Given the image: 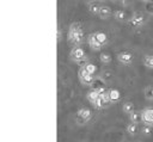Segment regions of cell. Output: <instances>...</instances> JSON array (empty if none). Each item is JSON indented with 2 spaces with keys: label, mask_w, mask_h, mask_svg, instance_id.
I'll use <instances>...</instances> for the list:
<instances>
[{
  "label": "cell",
  "mask_w": 153,
  "mask_h": 142,
  "mask_svg": "<svg viewBox=\"0 0 153 142\" xmlns=\"http://www.w3.org/2000/svg\"><path fill=\"white\" fill-rule=\"evenodd\" d=\"M140 131H141V134L142 135H145V136H149L151 134H152V126H149V125H143L141 129H140Z\"/></svg>",
  "instance_id": "obj_22"
},
{
  "label": "cell",
  "mask_w": 153,
  "mask_h": 142,
  "mask_svg": "<svg viewBox=\"0 0 153 142\" xmlns=\"http://www.w3.org/2000/svg\"><path fill=\"white\" fill-rule=\"evenodd\" d=\"M69 57H71L72 61H74V62H76V63H80V62L87 60L86 53H85L84 49L80 48V47H74V48H72V50H71V53H69Z\"/></svg>",
  "instance_id": "obj_3"
},
{
  "label": "cell",
  "mask_w": 153,
  "mask_h": 142,
  "mask_svg": "<svg viewBox=\"0 0 153 142\" xmlns=\"http://www.w3.org/2000/svg\"><path fill=\"white\" fill-rule=\"evenodd\" d=\"M82 67H84L88 73H91V74H93V75H94V73H97V70H98L97 66H96L94 63H92V62H86Z\"/></svg>",
  "instance_id": "obj_16"
},
{
  "label": "cell",
  "mask_w": 153,
  "mask_h": 142,
  "mask_svg": "<svg viewBox=\"0 0 153 142\" xmlns=\"http://www.w3.org/2000/svg\"><path fill=\"white\" fill-rule=\"evenodd\" d=\"M143 94L147 100H153V85H148L143 88Z\"/></svg>",
  "instance_id": "obj_15"
},
{
  "label": "cell",
  "mask_w": 153,
  "mask_h": 142,
  "mask_svg": "<svg viewBox=\"0 0 153 142\" xmlns=\"http://www.w3.org/2000/svg\"><path fill=\"white\" fill-rule=\"evenodd\" d=\"M99 8H100V6H98V5H96V4H91V5L88 6L90 12L93 13V14H98V13H99Z\"/></svg>",
  "instance_id": "obj_23"
},
{
  "label": "cell",
  "mask_w": 153,
  "mask_h": 142,
  "mask_svg": "<svg viewBox=\"0 0 153 142\" xmlns=\"http://www.w3.org/2000/svg\"><path fill=\"white\" fill-rule=\"evenodd\" d=\"M133 60H134V56L128 50H123V51H121V53L117 54V61L120 63H122V64H126V66L131 64Z\"/></svg>",
  "instance_id": "obj_6"
},
{
  "label": "cell",
  "mask_w": 153,
  "mask_h": 142,
  "mask_svg": "<svg viewBox=\"0 0 153 142\" xmlns=\"http://www.w3.org/2000/svg\"><path fill=\"white\" fill-rule=\"evenodd\" d=\"M87 44H88V47H90L92 50H96V51L100 50L102 47H103V44H100V43L97 41V38L94 37L93 33H90V35L87 36Z\"/></svg>",
  "instance_id": "obj_7"
},
{
  "label": "cell",
  "mask_w": 153,
  "mask_h": 142,
  "mask_svg": "<svg viewBox=\"0 0 153 142\" xmlns=\"http://www.w3.org/2000/svg\"><path fill=\"white\" fill-rule=\"evenodd\" d=\"M56 37H57V42H60L62 39V31L60 27H57V30H56Z\"/></svg>",
  "instance_id": "obj_25"
},
{
  "label": "cell",
  "mask_w": 153,
  "mask_h": 142,
  "mask_svg": "<svg viewBox=\"0 0 153 142\" xmlns=\"http://www.w3.org/2000/svg\"><path fill=\"white\" fill-rule=\"evenodd\" d=\"M93 35H94V37L97 38V41H98L100 44L104 45V44L108 42V36H106L105 32H103V31H97V32H93Z\"/></svg>",
  "instance_id": "obj_12"
},
{
  "label": "cell",
  "mask_w": 153,
  "mask_h": 142,
  "mask_svg": "<svg viewBox=\"0 0 153 142\" xmlns=\"http://www.w3.org/2000/svg\"><path fill=\"white\" fill-rule=\"evenodd\" d=\"M129 121L131 123H139L141 121V112H136V111H133L130 115H129Z\"/></svg>",
  "instance_id": "obj_18"
},
{
  "label": "cell",
  "mask_w": 153,
  "mask_h": 142,
  "mask_svg": "<svg viewBox=\"0 0 153 142\" xmlns=\"http://www.w3.org/2000/svg\"><path fill=\"white\" fill-rule=\"evenodd\" d=\"M141 122L146 125L153 126V107H146L141 111Z\"/></svg>",
  "instance_id": "obj_5"
},
{
  "label": "cell",
  "mask_w": 153,
  "mask_h": 142,
  "mask_svg": "<svg viewBox=\"0 0 153 142\" xmlns=\"http://www.w3.org/2000/svg\"><path fill=\"white\" fill-rule=\"evenodd\" d=\"M99 60H100V62H102L103 64H109V63L111 62L112 57H111V55L108 54V53H102V54L99 55Z\"/></svg>",
  "instance_id": "obj_17"
},
{
  "label": "cell",
  "mask_w": 153,
  "mask_h": 142,
  "mask_svg": "<svg viewBox=\"0 0 153 142\" xmlns=\"http://www.w3.org/2000/svg\"><path fill=\"white\" fill-rule=\"evenodd\" d=\"M114 17H115V19H117V20H120V21H122V20H124L126 19V12L124 11H122V10H117V11H115V13H114Z\"/></svg>",
  "instance_id": "obj_19"
},
{
  "label": "cell",
  "mask_w": 153,
  "mask_h": 142,
  "mask_svg": "<svg viewBox=\"0 0 153 142\" xmlns=\"http://www.w3.org/2000/svg\"><path fill=\"white\" fill-rule=\"evenodd\" d=\"M98 16L102 18V19H106L111 16V8L109 6H100L99 8V13Z\"/></svg>",
  "instance_id": "obj_11"
},
{
  "label": "cell",
  "mask_w": 153,
  "mask_h": 142,
  "mask_svg": "<svg viewBox=\"0 0 153 142\" xmlns=\"http://www.w3.org/2000/svg\"><path fill=\"white\" fill-rule=\"evenodd\" d=\"M143 64L148 68H153V55H146L143 57Z\"/></svg>",
  "instance_id": "obj_20"
},
{
  "label": "cell",
  "mask_w": 153,
  "mask_h": 142,
  "mask_svg": "<svg viewBox=\"0 0 153 142\" xmlns=\"http://www.w3.org/2000/svg\"><path fill=\"white\" fill-rule=\"evenodd\" d=\"M127 132L129 134V135H136L137 132H139V125H137V123H129L128 125H127Z\"/></svg>",
  "instance_id": "obj_13"
},
{
  "label": "cell",
  "mask_w": 153,
  "mask_h": 142,
  "mask_svg": "<svg viewBox=\"0 0 153 142\" xmlns=\"http://www.w3.org/2000/svg\"><path fill=\"white\" fill-rule=\"evenodd\" d=\"M109 97H110V101L111 103H118L121 99V92L116 88H110L109 91Z\"/></svg>",
  "instance_id": "obj_9"
},
{
  "label": "cell",
  "mask_w": 153,
  "mask_h": 142,
  "mask_svg": "<svg viewBox=\"0 0 153 142\" xmlns=\"http://www.w3.org/2000/svg\"><path fill=\"white\" fill-rule=\"evenodd\" d=\"M141 1H146V0H141Z\"/></svg>",
  "instance_id": "obj_27"
},
{
  "label": "cell",
  "mask_w": 153,
  "mask_h": 142,
  "mask_svg": "<svg viewBox=\"0 0 153 142\" xmlns=\"http://www.w3.org/2000/svg\"><path fill=\"white\" fill-rule=\"evenodd\" d=\"M100 95H99V93H98V91L96 89V88H92V89H90L88 92H87V94H86V98H87V100L90 101V103H94L98 98H99Z\"/></svg>",
  "instance_id": "obj_10"
},
{
  "label": "cell",
  "mask_w": 153,
  "mask_h": 142,
  "mask_svg": "<svg viewBox=\"0 0 153 142\" xmlns=\"http://www.w3.org/2000/svg\"><path fill=\"white\" fill-rule=\"evenodd\" d=\"M78 78H79L80 82L82 85H85V86H91L94 82V80H96L94 76H93V74L88 73L84 67H80L79 68V70H78Z\"/></svg>",
  "instance_id": "obj_2"
},
{
  "label": "cell",
  "mask_w": 153,
  "mask_h": 142,
  "mask_svg": "<svg viewBox=\"0 0 153 142\" xmlns=\"http://www.w3.org/2000/svg\"><path fill=\"white\" fill-rule=\"evenodd\" d=\"M93 106H94L96 109H98V110H102V109H104V107L106 106V104H105V103H104V100L99 97V98L93 103Z\"/></svg>",
  "instance_id": "obj_21"
},
{
  "label": "cell",
  "mask_w": 153,
  "mask_h": 142,
  "mask_svg": "<svg viewBox=\"0 0 153 142\" xmlns=\"http://www.w3.org/2000/svg\"><path fill=\"white\" fill-rule=\"evenodd\" d=\"M123 142H128V141H123Z\"/></svg>",
  "instance_id": "obj_26"
},
{
  "label": "cell",
  "mask_w": 153,
  "mask_h": 142,
  "mask_svg": "<svg viewBox=\"0 0 153 142\" xmlns=\"http://www.w3.org/2000/svg\"><path fill=\"white\" fill-rule=\"evenodd\" d=\"M100 98L104 100V103L108 105V104H110L111 101H110V97H109V92L108 91H105V92H103L102 94H100Z\"/></svg>",
  "instance_id": "obj_24"
},
{
  "label": "cell",
  "mask_w": 153,
  "mask_h": 142,
  "mask_svg": "<svg viewBox=\"0 0 153 142\" xmlns=\"http://www.w3.org/2000/svg\"><path fill=\"white\" fill-rule=\"evenodd\" d=\"M122 111H123L124 113H127V115H130V113L134 111V104H133L131 101H126V103H123V105H122Z\"/></svg>",
  "instance_id": "obj_14"
},
{
  "label": "cell",
  "mask_w": 153,
  "mask_h": 142,
  "mask_svg": "<svg viewBox=\"0 0 153 142\" xmlns=\"http://www.w3.org/2000/svg\"><path fill=\"white\" fill-rule=\"evenodd\" d=\"M145 23V17L141 12H135L130 18V24L133 26H140Z\"/></svg>",
  "instance_id": "obj_8"
},
{
  "label": "cell",
  "mask_w": 153,
  "mask_h": 142,
  "mask_svg": "<svg viewBox=\"0 0 153 142\" xmlns=\"http://www.w3.org/2000/svg\"><path fill=\"white\" fill-rule=\"evenodd\" d=\"M92 118V111L87 107H80L76 111V123L78 124H85Z\"/></svg>",
  "instance_id": "obj_4"
},
{
  "label": "cell",
  "mask_w": 153,
  "mask_h": 142,
  "mask_svg": "<svg viewBox=\"0 0 153 142\" xmlns=\"http://www.w3.org/2000/svg\"><path fill=\"white\" fill-rule=\"evenodd\" d=\"M84 31L79 23H72L68 29V41L74 45L78 47L80 43L84 42Z\"/></svg>",
  "instance_id": "obj_1"
}]
</instances>
